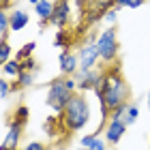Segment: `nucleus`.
<instances>
[{"mask_svg": "<svg viewBox=\"0 0 150 150\" xmlns=\"http://www.w3.org/2000/svg\"><path fill=\"white\" fill-rule=\"evenodd\" d=\"M94 94H97V99H99L101 105L110 107V112L114 110V107L122 105V103H129V84H127V79L122 77L118 64L105 69L101 88L94 90Z\"/></svg>", "mask_w": 150, "mask_h": 150, "instance_id": "obj_1", "label": "nucleus"}, {"mask_svg": "<svg viewBox=\"0 0 150 150\" xmlns=\"http://www.w3.org/2000/svg\"><path fill=\"white\" fill-rule=\"evenodd\" d=\"M90 116H92V110H90V101L88 97H84L81 92H75L71 101L67 103V107L60 114V120L67 131L71 133H77V131H84L90 122Z\"/></svg>", "mask_w": 150, "mask_h": 150, "instance_id": "obj_2", "label": "nucleus"}, {"mask_svg": "<svg viewBox=\"0 0 150 150\" xmlns=\"http://www.w3.org/2000/svg\"><path fill=\"white\" fill-rule=\"evenodd\" d=\"M77 92V81L75 77H67V75H60V77H54L47 86V97L45 103L50 110H54V114H62V110L67 107V103L71 101V97Z\"/></svg>", "mask_w": 150, "mask_h": 150, "instance_id": "obj_3", "label": "nucleus"}, {"mask_svg": "<svg viewBox=\"0 0 150 150\" xmlns=\"http://www.w3.org/2000/svg\"><path fill=\"white\" fill-rule=\"evenodd\" d=\"M97 50H99V56H101V62L105 64H114L116 58H118V50H120V43H118V32H116V26H107L97 35Z\"/></svg>", "mask_w": 150, "mask_h": 150, "instance_id": "obj_4", "label": "nucleus"}, {"mask_svg": "<svg viewBox=\"0 0 150 150\" xmlns=\"http://www.w3.org/2000/svg\"><path fill=\"white\" fill-rule=\"evenodd\" d=\"M103 75H105V71L103 69H90V71H77L73 75L75 77V81H77V90H81V92H88V90H99L101 88V81H103Z\"/></svg>", "mask_w": 150, "mask_h": 150, "instance_id": "obj_5", "label": "nucleus"}, {"mask_svg": "<svg viewBox=\"0 0 150 150\" xmlns=\"http://www.w3.org/2000/svg\"><path fill=\"white\" fill-rule=\"evenodd\" d=\"M77 58H79V69L81 71L97 69L99 62H101V56H99V50H97V41L90 39L88 43L81 45L77 50Z\"/></svg>", "mask_w": 150, "mask_h": 150, "instance_id": "obj_6", "label": "nucleus"}, {"mask_svg": "<svg viewBox=\"0 0 150 150\" xmlns=\"http://www.w3.org/2000/svg\"><path fill=\"white\" fill-rule=\"evenodd\" d=\"M24 125L22 122H17L15 118H11L9 120V129H6V135H4V139H2V144L0 146H4L6 150H19V144H22V135H24Z\"/></svg>", "mask_w": 150, "mask_h": 150, "instance_id": "obj_7", "label": "nucleus"}, {"mask_svg": "<svg viewBox=\"0 0 150 150\" xmlns=\"http://www.w3.org/2000/svg\"><path fill=\"white\" fill-rule=\"evenodd\" d=\"M69 19H71V0H56L50 24H54L56 28H67Z\"/></svg>", "mask_w": 150, "mask_h": 150, "instance_id": "obj_8", "label": "nucleus"}, {"mask_svg": "<svg viewBox=\"0 0 150 150\" xmlns=\"http://www.w3.org/2000/svg\"><path fill=\"white\" fill-rule=\"evenodd\" d=\"M58 69L62 75H67V77H73L75 73L79 71V58L77 54H73L71 50H62L58 56Z\"/></svg>", "mask_w": 150, "mask_h": 150, "instance_id": "obj_9", "label": "nucleus"}, {"mask_svg": "<svg viewBox=\"0 0 150 150\" xmlns=\"http://www.w3.org/2000/svg\"><path fill=\"white\" fill-rule=\"evenodd\" d=\"M103 133H105V142H107L110 146L118 144V142L122 139V135L127 133L125 120H107L105 127H103Z\"/></svg>", "mask_w": 150, "mask_h": 150, "instance_id": "obj_10", "label": "nucleus"}, {"mask_svg": "<svg viewBox=\"0 0 150 150\" xmlns=\"http://www.w3.org/2000/svg\"><path fill=\"white\" fill-rule=\"evenodd\" d=\"M28 22H30V15H28V11H24V9H13L9 13V28H11V32L24 30L26 26H28Z\"/></svg>", "mask_w": 150, "mask_h": 150, "instance_id": "obj_11", "label": "nucleus"}, {"mask_svg": "<svg viewBox=\"0 0 150 150\" xmlns=\"http://www.w3.org/2000/svg\"><path fill=\"white\" fill-rule=\"evenodd\" d=\"M79 146H84L88 150H110V144L105 142V137H101V133H90V135H84L79 139Z\"/></svg>", "mask_w": 150, "mask_h": 150, "instance_id": "obj_12", "label": "nucleus"}, {"mask_svg": "<svg viewBox=\"0 0 150 150\" xmlns=\"http://www.w3.org/2000/svg\"><path fill=\"white\" fill-rule=\"evenodd\" d=\"M54 4H56V0H39V2L35 4V13H37V17L41 19V26L50 24L52 13H54Z\"/></svg>", "mask_w": 150, "mask_h": 150, "instance_id": "obj_13", "label": "nucleus"}, {"mask_svg": "<svg viewBox=\"0 0 150 150\" xmlns=\"http://www.w3.org/2000/svg\"><path fill=\"white\" fill-rule=\"evenodd\" d=\"M0 71H2V75H4L6 79H11V77L15 79L17 75L22 73V60H19V58H11L9 62L2 64V69H0Z\"/></svg>", "mask_w": 150, "mask_h": 150, "instance_id": "obj_14", "label": "nucleus"}, {"mask_svg": "<svg viewBox=\"0 0 150 150\" xmlns=\"http://www.w3.org/2000/svg\"><path fill=\"white\" fill-rule=\"evenodd\" d=\"M32 84H35V71H22L15 77L13 90H24V88H30Z\"/></svg>", "mask_w": 150, "mask_h": 150, "instance_id": "obj_15", "label": "nucleus"}, {"mask_svg": "<svg viewBox=\"0 0 150 150\" xmlns=\"http://www.w3.org/2000/svg\"><path fill=\"white\" fill-rule=\"evenodd\" d=\"M71 41L73 35L67 28H58L56 37H54V47H62V50H71Z\"/></svg>", "mask_w": 150, "mask_h": 150, "instance_id": "obj_16", "label": "nucleus"}, {"mask_svg": "<svg viewBox=\"0 0 150 150\" xmlns=\"http://www.w3.org/2000/svg\"><path fill=\"white\" fill-rule=\"evenodd\" d=\"M11 54H13L11 43L6 39H0V69H2L4 62H9V60H11Z\"/></svg>", "mask_w": 150, "mask_h": 150, "instance_id": "obj_17", "label": "nucleus"}, {"mask_svg": "<svg viewBox=\"0 0 150 150\" xmlns=\"http://www.w3.org/2000/svg\"><path fill=\"white\" fill-rule=\"evenodd\" d=\"M35 50H37V41H28V43H24V45L17 50V56H15V58H19V60L30 58L32 54H35Z\"/></svg>", "mask_w": 150, "mask_h": 150, "instance_id": "obj_18", "label": "nucleus"}, {"mask_svg": "<svg viewBox=\"0 0 150 150\" xmlns=\"http://www.w3.org/2000/svg\"><path fill=\"white\" fill-rule=\"evenodd\" d=\"M13 118H15L17 122H22V125H26L28 122V118H30V110L26 105H17L15 107V114H13Z\"/></svg>", "mask_w": 150, "mask_h": 150, "instance_id": "obj_19", "label": "nucleus"}, {"mask_svg": "<svg viewBox=\"0 0 150 150\" xmlns=\"http://www.w3.org/2000/svg\"><path fill=\"white\" fill-rule=\"evenodd\" d=\"M137 116H139V107H137V105H133V103H129L127 114H125V122H127V127H131L133 122L137 120Z\"/></svg>", "mask_w": 150, "mask_h": 150, "instance_id": "obj_20", "label": "nucleus"}, {"mask_svg": "<svg viewBox=\"0 0 150 150\" xmlns=\"http://www.w3.org/2000/svg\"><path fill=\"white\" fill-rule=\"evenodd\" d=\"M9 13H6V9H2L0 6V37L6 39V32H9Z\"/></svg>", "mask_w": 150, "mask_h": 150, "instance_id": "obj_21", "label": "nucleus"}, {"mask_svg": "<svg viewBox=\"0 0 150 150\" xmlns=\"http://www.w3.org/2000/svg\"><path fill=\"white\" fill-rule=\"evenodd\" d=\"M11 92H13V84L4 77V75H0V99H6Z\"/></svg>", "mask_w": 150, "mask_h": 150, "instance_id": "obj_22", "label": "nucleus"}, {"mask_svg": "<svg viewBox=\"0 0 150 150\" xmlns=\"http://www.w3.org/2000/svg\"><path fill=\"white\" fill-rule=\"evenodd\" d=\"M127 107H129V103H122V105H118V107H114V110L110 112V120H125ZM125 125H127V122H125Z\"/></svg>", "mask_w": 150, "mask_h": 150, "instance_id": "obj_23", "label": "nucleus"}, {"mask_svg": "<svg viewBox=\"0 0 150 150\" xmlns=\"http://www.w3.org/2000/svg\"><path fill=\"white\" fill-rule=\"evenodd\" d=\"M146 0H114V4L122 9V6H127V9H139L142 4H144Z\"/></svg>", "mask_w": 150, "mask_h": 150, "instance_id": "obj_24", "label": "nucleus"}, {"mask_svg": "<svg viewBox=\"0 0 150 150\" xmlns=\"http://www.w3.org/2000/svg\"><path fill=\"white\" fill-rule=\"evenodd\" d=\"M116 19H118V6H112V9H107V11L103 13V22H105V24L114 26Z\"/></svg>", "mask_w": 150, "mask_h": 150, "instance_id": "obj_25", "label": "nucleus"}, {"mask_svg": "<svg viewBox=\"0 0 150 150\" xmlns=\"http://www.w3.org/2000/svg\"><path fill=\"white\" fill-rule=\"evenodd\" d=\"M19 150H47V146L43 142H28V144H24Z\"/></svg>", "mask_w": 150, "mask_h": 150, "instance_id": "obj_26", "label": "nucleus"}, {"mask_svg": "<svg viewBox=\"0 0 150 150\" xmlns=\"http://www.w3.org/2000/svg\"><path fill=\"white\" fill-rule=\"evenodd\" d=\"M35 69H37V60L32 58V56L22 60V71H35Z\"/></svg>", "mask_w": 150, "mask_h": 150, "instance_id": "obj_27", "label": "nucleus"}, {"mask_svg": "<svg viewBox=\"0 0 150 150\" xmlns=\"http://www.w3.org/2000/svg\"><path fill=\"white\" fill-rule=\"evenodd\" d=\"M11 2H13V0H0V6H2V9H6Z\"/></svg>", "mask_w": 150, "mask_h": 150, "instance_id": "obj_28", "label": "nucleus"}, {"mask_svg": "<svg viewBox=\"0 0 150 150\" xmlns=\"http://www.w3.org/2000/svg\"><path fill=\"white\" fill-rule=\"evenodd\" d=\"M47 150H64V148H60V146H56V148H54V146H50Z\"/></svg>", "mask_w": 150, "mask_h": 150, "instance_id": "obj_29", "label": "nucleus"}, {"mask_svg": "<svg viewBox=\"0 0 150 150\" xmlns=\"http://www.w3.org/2000/svg\"><path fill=\"white\" fill-rule=\"evenodd\" d=\"M146 101H148V110H150V92H148V97H146Z\"/></svg>", "mask_w": 150, "mask_h": 150, "instance_id": "obj_30", "label": "nucleus"}, {"mask_svg": "<svg viewBox=\"0 0 150 150\" xmlns=\"http://www.w3.org/2000/svg\"><path fill=\"white\" fill-rule=\"evenodd\" d=\"M28 2H30V4H32V6H35V4H37V2H39V0H28Z\"/></svg>", "mask_w": 150, "mask_h": 150, "instance_id": "obj_31", "label": "nucleus"}, {"mask_svg": "<svg viewBox=\"0 0 150 150\" xmlns=\"http://www.w3.org/2000/svg\"><path fill=\"white\" fill-rule=\"evenodd\" d=\"M77 150H88V148H84V146H79V148H77Z\"/></svg>", "mask_w": 150, "mask_h": 150, "instance_id": "obj_32", "label": "nucleus"}, {"mask_svg": "<svg viewBox=\"0 0 150 150\" xmlns=\"http://www.w3.org/2000/svg\"><path fill=\"white\" fill-rule=\"evenodd\" d=\"M77 2H79V4H84V2H86V0H77Z\"/></svg>", "mask_w": 150, "mask_h": 150, "instance_id": "obj_33", "label": "nucleus"}, {"mask_svg": "<svg viewBox=\"0 0 150 150\" xmlns=\"http://www.w3.org/2000/svg\"><path fill=\"white\" fill-rule=\"evenodd\" d=\"M0 150H6V148H4V146H0Z\"/></svg>", "mask_w": 150, "mask_h": 150, "instance_id": "obj_34", "label": "nucleus"}, {"mask_svg": "<svg viewBox=\"0 0 150 150\" xmlns=\"http://www.w3.org/2000/svg\"><path fill=\"white\" fill-rule=\"evenodd\" d=\"M0 39H2V37H0Z\"/></svg>", "mask_w": 150, "mask_h": 150, "instance_id": "obj_35", "label": "nucleus"}]
</instances>
